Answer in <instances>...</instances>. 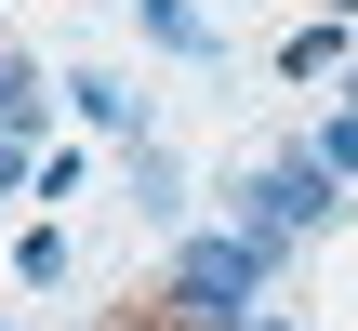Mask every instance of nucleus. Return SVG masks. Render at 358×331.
Returning <instances> with one entry per match:
<instances>
[{"mask_svg":"<svg viewBox=\"0 0 358 331\" xmlns=\"http://www.w3.org/2000/svg\"><path fill=\"white\" fill-rule=\"evenodd\" d=\"M13 186H40V159H27V133H0V199Z\"/></svg>","mask_w":358,"mask_h":331,"instance_id":"9d476101","label":"nucleus"},{"mask_svg":"<svg viewBox=\"0 0 358 331\" xmlns=\"http://www.w3.org/2000/svg\"><path fill=\"white\" fill-rule=\"evenodd\" d=\"M306 146H319V159H332V172L358 186V106H319V133H306Z\"/></svg>","mask_w":358,"mask_h":331,"instance_id":"1a4fd4ad","label":"nucleus"},{"mask_svg":"<svg viewBox=\"0 0 358 331\" xmlns=\"http://www.w3.org/2000/svg\"><path fill=\"white\" fill-rule=\"evenodd\" d=\"M332 66H345V13H306L279 40V80H332Z\"/></svg>","mask_w":358,"mask_h":331,"instance_id":"39448f33","label":"nucleus"},{"mask_svg":"<svg viewBox=\"0 0 358 331\" xmlns=\"http://www.w3.org/2000/svg\"><path fill=\"white\" fill-rule=\"evenodd\" d=\"M133 13H146V40H159V53H186V66H213V53H226L199 0H133Z\"/></svg>","mask_w":358,"mask_h":331,"instance_id":"20e7f679","label":"nucleus"},{"mask_svg":"<svg viewBox=\"0 0 358 331\" xmlns=\"http://www.w3.org/2000/svg\"><path fill=\"white\" fill-rule=\"evenodd\" d=\"M266 279H279V252H266L252 226H213V239H186V252H173L159 318H173V331H252V318H266V305H252Z\"/></svg>","mask_w":358,"mask_h":331,"instance_id":"f257e3e1","label":"nucleus"},{"mask_svg":"<svg viewBox=\"0 0 358 331\" xmlns=\"http://www.w3.org/2000/svg\"><path fill=\"white\" fill-rule=\"evenodd\" d=\"M345 106H358V66H345Z\"/></svg>","mask_w":358,"mask_h":331,"instance_id":"f8f14e48","label":"nucleus"},{"mask_svg":"<svg viewBox=\"0 0 358 331\" xmlns=\"http://www.w3.org/2000/svg\"><path fill=\"white\" fill-rule=\"evenodd\" d=\"M159 331H173V318H159Z\"/></svg>","mask_w":358,"mask_h":331,"instance_id":"4468645a","label":"nucleus"},{"mask_svg":"<svg viewBox=\"0 0 358 331\" xmlns=\"http://www.w3.org/2000/svg\"><path fill=\"white\" fill-rule=\"evenodd\" d=\"M345 212H358V199H345V172H332L319 146H292V159H266V172H239V212H226V226H252L266 252H292L306 226H345Z\"/></svg>","mask_w":358,"mask_h":331,"instance_id":"f03ea898","label":"nucleus"},{"mask_svg":"<svg viewBox=\"0 0 358 331\" xmlns=\"http://www.w3.org/2000/svg\"><path fill=\"white\" fill-rule=\"evenodd\" d=\"M66 106H80V119H93L106 146H146V106H133V93H120L106 66H80V80H66Z\"/></svg>","mask_w":358,"mask_h":331,"instance_id":"7ed1b4c3","label":"nucleus"},{"mask_svg":"<svg viewBox=\"0 0 358 331\" xmlns=\"http://www.w3.org/2000/svg\"><path fill=\"white\" fill-rule=\"evenodd\" d=\"M133 212H159V226H173V212H186V172H173V159H159V146H133Z\"/></svg>","mask_w":358,"mask_h":331,"instance_id":"423d86ee","label":"nucleus"},{"mask_svg":"<svg viewBox=\"0 0 358 331\" xmlns=\"http://www.w3.org/2000/svg\"><path fill=\"white\" fill-rule=\"evenodd\" d=\"M306 13H358V0H306Z\"/></svg>","mask_w":358,"mask_h":331,"instance_id":"9b49d317","label":"nucleus"},{"mask_svg":"<svg viewBox=\"0 0 358 331\" xmlns=\"http://www.w3.org/2000/svg\"><path fill=\"white\" fill-rule=\"evenodd\" d=\"M40 106H53V93H40V66H27V53H0V133H27Z\"/></svg>","mask_w":358,"mask_h":331,"instance_id":"0eeeda50","label":"nucleus"},{"mask_svg":"<svg viewBox=\"0 0 358 331\" xmlns=\"http://www.w3.org/2000/svg\"><path fill=\"white\" fill-rule=\"evenodd\" d=\"M252 331H292V318H252Z\"/></svg>","mask_w":358,"mask_h":331,"instance_id":"ddd939ff","label":"nucleus"},{"mask_svg":"<svg viewBox=\"0 0 358 331\" xmlns=\"http://www.w3.org/2000/svg\"><path fill=\"white\" fill-rule=\"evenodd\" d=\"M13 279H27V292H53V279H66V239H53V226H27V239H13Z\"/></svg>","mask_w":358,"mask_h":331,"instance_id":"6e6552de","label":"nucleus"}]
</instances>
